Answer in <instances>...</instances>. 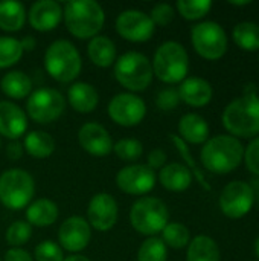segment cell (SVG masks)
<instances>
[{"mask_svg": "<svg viewBox=\"0 0 259 261\" xmlns=\"http://www.w3.org/2000/svg\"><path fill=\"white\" fill-rule=\"evenodd\" d=\"M118 203L113 196L107 193H98L92 197L87 208V222L96 231H110L118 222Z\"/></svg>", "mask_w": 259, "mask_h": 261, "instance_id": "16", "label": "cell"}, {"mask_svg": "<svg viewBox=\"0 0 259 261\" xmlns=\"http://www.w3.org/2000/svg\"><path fill=\"white\" fill-rule=\"evenodd\" d=\"M231 5H234V6H246V5H250V2H232Z\"/></svg>", "mask_w": 259, "mask_h": 261, "instance_id": "48", "label": "cell"}, {"mask_svg": "<svg viewBox=\"0 0 259 261\" xmlns=\"http://www.w3.org/2000/svg\"><path fill=\"white\" fill-rule=\"evenodd\" d=\"M165 162H166V153L160 148H156L153 150L150 154H148V167L154 171V170H162L165 167Z\"/></svg>", "mask_w": 259, "mask_h": 261, "instance_id": "42", "label": "cell"}, {"mask_svg": "<svg viewBox=\"0 0 259 261\" xmlns=\"http://www.w3.org/2000/svg\"><path fill=\"white\" fill-rule=\"evenodd\" d=\"M168 220V206L157 197H140L130 211V223L142 236L156 237L169 223Z\"/></svg>", "mask_w": 259, "mask_h": 261, "instance_id": "7", "label": "cell"}, {"mask_svg": "<svg viewBox=\"0 0 259 261\" xmlns=\"http://www.w3.org/2000/svg\"><path fill=\"white\" fill-rule=\"evenodd\" d=\"M223 127L231 136L256 138L259 135V96L258 93L243 95L229 102L221 115Z\"/></svg>", "mask_w": 259, "mask_h": 261, "instance_id": "2", "label": "cell"}, {"mask_svg": "<svg viewBox=\"0 0 259 261\" xmlns=\"http://www.w3.org/2000/svg\"><path fill=\"white\" fill-rule=\"evenodd\" d=\"M153 73L165 84L182 83L189 70V57L179 41H165L153 58Z\"/></svg>", "mask_w": 259, "mask_h": 261, "instance_id": "5", "label": "cell"}, {"mask_svg": "<svg viewBox=\"0 0 259 261\" xmlns=\"http://www.w3.org/2000/svg\"><path fill=\"white\" fill-rule=\"evenodd\" d=\"M168 248L159 237H148L139 248L137 261H166Z\"/></svg>", "mask_w": 259, "mask_h": 261, "instance_id": "33", "label": "cell"}, {"mask_svg": "<svg viewBox=\"0 0 259 261\" xmlns=\"http://www.w3.org/2000/svg\"><path fill=\"white\" fill-rule=\"evenodd\" d=\"M218 205L221 213L227 219L238 220L247 216L253 206V194L249 182L244 180L229 182L220 194Z\"/></svg>", "mask_w": 259, "mask_h": 261, "instance_id": "11", "label": "cell"}, {"mask_svg": "<svg viewBox=\"0 0 259 261\" xmlns=\"http://www.w3.org/2000/svg\"><path fill=\"white\" fill-rule=\"evenodd\" d=\"M63 17L67 31L79 40L96 37L105 21L104 9L95 0L67 2L63 11Z\"/></svg>", "mask_w": 259, "mask_h": 261, "instance_id": "3", "label": "cell"}, {"mask_svg": "<svg viewBox=\"0 0 259 261\" xmlns=\"http://www.w3.org/2000/svg\"><path fill=\"white\" fill-rule=\"evenodd\" d=\"M87 54L90 61L98 67H110L116 61V46L114 43L104 35H96L90 40Z\"/></svg>", "mask_w": 259, "mask_h": 261, "instance_id": "25", "label": "cell"}, {"mask_svg": "<svg viewBox=\"0 0 259 261\" xmlns=\"http://www.w3.org/2000/svg\"><path fill=\"white\" fill-rule=\"evenodd\" d=\"M78 142L92 156H107L113 151V139L105 127L96 122L84 124L78 132Z\"/></svg>", "mask_w": 259, "mask_h": 261, "instance_id": "17", "label": "cell"}, {"mask_svg": "<svg viewBox=\"0 0 259 261\" xmlns=\"http://www.w3.org/2000/svg\"><path fill=\"white\" fill-rule=\"evenodd\" d=\"M29 24L40 32L55 29L63 20V8L55 0H38L27 12Z\"/></svg>", "mask_w": 259, "mask_h": 261, "instance_id": "18", "label": "cell"}, {"mask_svg": "<svg viewBox=\"0 0 259 261\" xmlns=\"http://www.w3.org/2000/svg\"><path fill=\"white\" fill-rule=\"evenodd\" d=\"M23 148L35 159H46L55 151V141L49 133L35 130L26 135Z\"/></svg>", "mask_w": 259, "mask_h": 261, "instance_id": "29", "label": "cell"}, {"mask_svg": "<svg viewBox=\"0 0 259 261\" xmlns=\"http://www.w3.org/2000/svg\"><path fill=\"white\" fill-rule=\"evenodd\" d=\"M66 109L64 96L49 87L32 92L26 101V112L29 118L38 124H50L56 121Z\"/></svg>", "mask_w": 259, "mask_h": 261, "instance_id": "10", "label": "cell"}, {"mask_svg": "<svg viewBox=\"0 0 259 261\" xmlns=\"http://www.w3.org/2000/svg\"><path fill=\"white\" fill-rule=\"evenodd\" d=\"M5 261H34L31 254L21 248H11L5 254Z\"/></svg>", "mask_w": 259, "mask_h": 261, "instance_id": "43", "label": "cell"}, {"mask_svg": "<svg viewBox=\"0 0 259 261\" xmlns=\"http://www.w3.org/2000/svg\"><path fill=\"white\" fill-rule=\"evenodd\" d=\"M6 156L9 161H18L23 156V145L18 141H11L6 147Z\"/></svg>", "mask_w": 259, "mask_h": 261, "instance_id": "44", "label": "cell"}, {"mask_svg": "<svg viewBox=\"0 0 259 261\" xmlns=\"http://www.w3.org/2000/svg\"><path fill=\"white\" fill-rule=\"evenodd\" d=\"M116 185L121 191L130 196H143L156 185V173L142 164L124 167L116 174Z\"/></svg>", "mask_w": 259, "mask_h": 261, "instance_id": "14", "label": "cell"}, {"mask_svg": "<svg viewBox=\"0 0 259 261\" xmlns=\"http://www.w3.org/2000/svg\"><path fill=\"white\" fill-rule=\"evenodd\" d=\"M20 44H21L23 50H34L37 41H35V38L32 35H26L23 40H20Z\"/></svg>", "mask_w": 259, "mask_h": 261, "instance_id": "46", "label": "cell"}, {"mask_svg": "<svg viewBox=\"0 0 259 261\" xmlns=\"http://www.w3.org/2000/svg\"><path fill=\"white\" fill-rule=\"evenodd\" d=\"M191 41L195 52L209 61L223 58L227 52V35L217 21H202L191 31Z\"/></svg>", "mask_w": 259, "mask_h": 261, "instance_id": "9", "label": "cell"}, {"mask_svg": "<svg viewBox=\"0 0 259 261\" xmlns=\"http://www.w3.org/2000/svg\"><path fill=\"white\" fill-rule=\"evenodd\" d=\"M26 9L17 0L0 2V29L6 32H17L24 26Z\"/></svg>", "mask_w": 259, "mask_h": 261, "instance_id": "28", "label": "cell"}, {"mask_svg": "<svg viewBox=\"0 0 259 261\" xmlns=\"http://www.w3.org/2000/svg\"><path fill=\"white\" fill-rule=\"evenodd\" d=\"M31 236H32V226L27 222L18 220L9 225L6 231V242L12 248H20L29 242Z\"/></svg>", "mask_w": 259, "mask_h": 261, "instance_id": "37", "label": "cell"}, {"mask_svg": "<svg viewBox=\"0 0 259 261\" xmlns=\"http://www.w3.org/2000/svg\"><path fill=\"white\" fill-rule=\"evenodd\" d=\"M179 14L186 20H200L212 8L211 0H179L176 5Z\"/></svg>", "mask_w": 259, "mask_h": 261, "instance_id": "35", "label": "cell"}, {"mask_svg": "<svg viewBox=\"0 0 259 261\" xmlns=\"http://www.w3.org/2000/svg\"><path fill=\"white\" fill-rule=\"evenodd\" d=\"M150 18L154 26H168L174 20V8L168 3H159L151 9Z\"/></svg>", "mask_w": 259, "mask_h": 261, "instance_id": "40", "label": "cell"}, {"mask_svg": "<svg viewBox=\"0 0 259 261\" xmlns=\"http://www.w3.org/2000/svg\"><path fill=\"white\" fill-rule=\"evenodd\" d=\"M203 167L214 174H229L244 161V145L231 135L208 139L200 151Z\"/></svg>", "mask_w": 259, "mask_h": 261, "instance_id": "1", "label": "cell"}, {"mask_svg": "<svg viewBox=\"0 0 259 261\" xmlns=\"http://www.w3.org/2000/svg\"><path fill=\"white\" fill-rule=\"evenodd\" d=\"M179 96L180 101L191 107H205L211 102L214 96V89L209 81L200 78V76H191L185 78L179 89Z\"/></svg>", "mask_w": 259, "mask_h": 261, "instance_id": "20", "label": "cell"}, {"mask_svg": "<svg viewBox=\"0 0 259 261\" xmlns=\"http://www.w3.org/2000/svg\"><path fill=\"white\" fill-rule=\"evenodd\" d=\"M154 23L150 15L140 9H125L116 18L118 34L131 43L148 41L154 34Z\"/></svg>", "mask_w": 259, "mask_h": 261, "instance_id": "12", "label": "cell"}, {"mask_svg": "<svg viewBox=\"0 0 259 261\" xmlns=\"http://www.w3.org/2000/svg\"><path fill=\"white\" fill-rule=\"evenodd\" d=\"M63 261H90L87 257H84V255H79V254H73V255H70V257H66Z\"/></svg>", "mask_w": 259, "mask_h": 261, "instance_id": "47", "label": "cell"}, {"mask_svg": "<svg viewBox=\"0 0 259 261\" xmlns=\"http://www.w3.org/2000/svg\"><path fill=\"white\" fill-rule=\"evenodd\" d=\"M58 214H60V211H58V206L55 202H52L49 199H38L27 206L26 220L31 226L34 225L38 228H46L56 222Z\"/></svg>", "mask_w": 259, "mask_h": 261, "instance_id": "24", "label": "cell"}, {"mask_svg": "<svg viewBox=\"0 0 259 261\" xmlns=\"http://www.w3.org/2000/svg\"><path fill=\"white\" fill-rule=\"evenodd\" d=\"M153 76L151 61L140 52H127L114 61V78L130 92L145 90Z\"/></svg>", "mask_w": 259, "mask_h": 261, "instance_id": "6", "label": "cell"}, {"mask_svg": "<svg viewBox=\"0 0 259 261\" xmlns=\"http://www.w3.org/2000/svg\"><path fill=\"white\" fill-rule=\"evenodd\" d=\"M186 261H221V252L214 239L197 236L188 245Z\"/></svg>", "mask_w": 259, "mask_h": 261, "instance_id": "26", "label": "cell"}, {"mask_svg": "<svg viewBox=\"0 0 259 261\" xmlns=\"http://www.w3.org/2000/svg\"><path fill=\"white\" fill-rule=\"evenodd\" d=\"M244 164L255 177H259V136L253 138L249 145L244 147Z\"/></svg>", "mask_w": 259, "mask_h": 261, "instance_id": "39", "label": "cell"}, {"mask_svg": "<svg viewBox=\"0 0 259 261\" xmlns=\"http://www.w3.org/2000/svg\"><path fill=\"white\" fill-rule=\"evenodd\" d=\"M26 113L11 101H0V135L17 141L26 133Z\"/></svg>", "mask_w": 259, "mask_h": 261, "instance_id": "19", "label": "cell"}, {"mask_svg": "<svg viewBox=\"0 0 259 261\" xmlns=\"http://www.w3.org/2000/svg\"><path fill=\"white\" fill-rule=\"evenodd\" d=\"M232 38L235 44L246 50H259V24L255 21H241L232 31Z\"/></svg>", "mask_w": 259, "mask_h": 261, "instance_id": "30", "label": "cell"}, {"mask_svg": "<svg viewBox=\"0 0 259 261\" xmlns=\"http://www.w3.org/2000/svg\"><path fill=\"white\" fill-rule=\"evenodd\" d=\"M252 194H253V205H256L259 208V177H255L249 182Z\"/></svg>", "mask_w": 259, "mask_h": 261, "instance_id": "45", "label": "cell"}, {"mask_svg": "<svg viewBox=\"0 0 259 261\" xmlns=\"http://www.w3.org/2000/svg\"><path fill=\"white\" fill-rule=\"evenodd\" d=\"M113 151L121 161L133 162L137 161L143 153V145L137 139H121L113 145Z\"/></svg>", "mask_w": 259, "mask_h": 261, "instance_id": "36", "label": "cell"}, {"mask_svg": "<svg viewBox=\"0 0 259 261\" xmlns=\"http://www.w3.org/2000/svg\"><path fill=\"white\" fill-rule=\"evenodd\" d=\"M179 133V138L186 144H205L209 139V124L197 113H186L180 118Z\"/></svg>", "mask_w": 259, "mask_h": 261, "instance_id": "21", "label": "cell"}, {"mask_svg": "<svg viewBox=\"0 0 259 261\" xmlns=\"http://www.w3.org/2000/svg\"><path fill=\"white\" fill-rule=\"evenodd\" d=\"M179 102H180L179 92H177V89H172V87L163 89L156 96V106L163 112H169V110L176 109L179 106Z\"/></svg>", "mask_w": 259, "mask_h": 261, "instance_id": "41", "label": "cell"}, {"mask_svg": "<svg viewBox=\"0 0 259 261\" xmlns=\"http://www.w3.org/2000/svg\"><path fill=\"white\" fill-rule=\"evenodd\" d=\"M92 239L89 222L81 216H72L63 222L58 231V242L61 249L69 252H81L87 248Z\"/></svg>", "mask_w": 259, "mask_h": 261, "instance_id": "15", "label": "cell"}, {"mask_svg": "<svg viewBox=\"0 0 259 261\" xmlns=\"http://www.w3.org/2000/svg\"><path fill=\"white\" fill-rule=\"evenodd\" d=\"M46 72L58 83H72L82 69V60L73 43L56 40L50 43L44 54Z\"/></svg>", "mask_w": 259, "mask_h": 261, "instance_id": "4", "label": "cell"}, {"mask_svg": "<svg viewBox=\"0 0 259 261\" xmlns=\"http://www.w3.org/2000/svg\"><path fill=\"white\" fill-rule=\"evenodd\" d=\"M2 92L14 99H23L31 95L32 81L31 78L21 70H11L5 73L0 80Z\"/></svg>", "mask_w": 259, "mask_h": 261, "instance_id": "27", "label": "cell"}, {"mask_svg": "<svg viewBox=\"0 0 259 261\" xmlns=\"http://www.w3.org/2000/svg\"><path fill=\"white\" fill-rule=\"evenodd\" d=\"M67 99L78 113H92L99 104V95L89 83H73L69 87Z\"/></svg>", "mask_w": 259, "mask_h": 261, "instance_id": "22", "label": "cell"}, {"mask_svg": "<svg viewBox=\"0 0 259 261\" xmlns=\"http://www.w3.org/2000/svg\"><path fill=\"white\" fill-rule=\"evenodd\" d=\"M35 194L34 177L21 170L11 168L0 176V202L8 210H23L26 208Z\"/></svg>", "mask_w": 259, "mask_h": 261, "instance_id": "8", "label": "cell"}, {"mask_svg": "<svg viewBox=\"0 0 259 261\" xmlns=\"http://www.w3.org/2000/svg\"><path fill=\"white\" fill-rule=\"evenodd\" d=\"M34 257L35 261H63L64 260V254L63 249L58 243L52 242V240H44L41 242L35 251H34Z\"/></svg>", "mask_w": 259, "mask_h": 261, "instance_id": "38", "label": "cell"}, {"mask_svg": "<svg viewBox=\"0 0 259 261\" xmlns=\"http://www.w3.org/2000/svg\"><path fill=\"white\" fill-rule=\"evenodd\" d=\"M23 52L20 40L14 37H0V69L17 64L21 60Z\"/></svg>", "mask_w": 259, "mask_h": 261, "instance_id": "32", "label": "cell"}, {"mask_svg": "<svg viewBox=\"0 0 259 261\" xmlns=\"http://www.w3.org/2000/svg\"><path fill=\"white\" fill-rule=\"evenodd\" d=\"M159 180L162 187L168 191L182 193L188 190L192 184V174L183 164H168L159 173Z\"/></svg>", "mask_w": 259, "mask_h": 261, "instance_id": "23", "label": "cell"}, {"mask_svg": "<svg viewBox=\"0 0 259 261\" xmlns=\"http://www.w3.org/2000/svg\"><path fill=\"white\" fill-rule=\"evenodd\" d=\"M147 106L142 98L133 93H118L108 102V116L122 127H134L143 121Z\"/></svg>", "mask_w": 259, "mask_h": 261, "instance_id": "13", "label": "cell"}, {"mask_svg": "<svg viewBox=\"0 0 259 261\" xmlns=\"http://www.w3.org/2000/svg\"><path fill=\"white\" fill-rule=\"evenodd\" d=\"M162 242L172 249H183L188 248L191 242V232L185 225L172 222L162 231Z\"/></svg>", "mask_w": 259, "mask_h": 261, "instance_id": "31", "label": "cell"}, {"mask_svg": "<svg viewBox=\"0 0 259 261\" xmlns=\"http://www.w3.org/2000/svg\"><path fill=\"white\" fill-rule=\"evenodd\" d=\"M171 141L174 142V145H176V148H177V151L180 153V156L185 159V167L191 171V174H194L195 177H197V180H198V184L206 190V191H211V185L208 184V180H206V177H205V174H203V171L198 168V165L195 164V161H194V156L191 154V151H189V147H188V144L185 142V141H182L177 135H171Z\"/></svg>", "mask_w": 259, "mask_h": 261, "instance_id": "34", "label": "cell"}, {"mask_svg": "<svg viewBox=\"0 0 259 261\" xmlns=\"http://www.w3.org/2000/svg\"><path fill=\"white\" fill-rule=\"evenodd\" d=\"M255 254H256V257L259 258V236L258 239L255 240Z\"/></svg>", "mask_w": 259, "mask_h": 261, "instance_id": "49", "label": "cell"}]
</instances>
